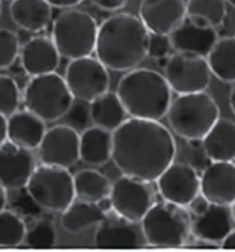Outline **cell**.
I'll use <instances>...</instances> for the list:
<instances>
[{
    "label": "cell",
    "instance_id": "6da1fadb",
    "mask_svg": "<svg viewBox=\"0 0 235 252\" xmlns=\"http://www.w3.org/2000/svg\"><path fill=\"white\" fill-rule=\"evenodd\" d=\"M175 157V138L158 120L129 117L113 131L112 161L122 175L153 184Z\"/></svg>",
    "mask_w": 235,
    "mask_h": 252
},
{
    "label": "cell",
    "instance_id": "7a4b0ae2",
    "mask_svg": "<svg viewBox=\"0 0 235 252\" xmlns=\"http://www.w3.org/2000/svg\"><path fill=\"white\" fill-rule=\"evenodd\" d=\"M150 32L134 14L118 13L98 27L95 54L110 70L128 72L147 57Z\"/></svg>",
    "mask_w": 235,
    "mask_h": 252
},
{
    "label": "cell",
    "instance_id": "3957f363",
    "mask_svg": "<svg viewBox=\"0 0 235 252\" xmlns=\"http://www.w3.org/2000/svg\"><path fill=\"white\" fill-rule=\"evenodd\" d=\"M128 116L161 120L172 102V90L162 73L147 68H135L122 76L117 86Z\"/></svg>",
    "mask_w": 235,
    "mask_h": 252
},
{
    "label": "cell",
    "instance_id": "277c9868",
    "mask_svg": "<svg viewBox=\"0 0 235 252\" xmlns=\"http://www.w3.org/2000/svg\"><path fill=\"white\" fill-rule=\"evenodd\" d=\"M141 227L146 246L161 248L183 247L191 236V214L187 207L157 201L142 218Z\"/></svg>",
    "mask_w": 235,
    "mask_h": 252
},
{
    "label": "cell",
    "instance_id": "5b68a950",
    "mask_svg": "<svg viewBox=\"0 0 235 252\" xmlns=\"http://www.w3.org/2000/svg\"><path fill=\"white\" fill-rule=\"evenodd\" d=\"M165 117L176 135L186 141L202 139L220 117V109L206 91L177 94Z\"/></svg>",
    "mask_w": 235,
    "mask_h": 252
},
{
    "label": "cell",
    "instance_id": "8992f818",
    "mask_svg": "<svg viewBox=\"0 0 235 252\" xmlns=\"http://www.w3.org/2000/svg\"><path fill=\"white\" fill-rule=\"evenodd\" d=\"M98 24L83 10L65 8L53 22V41L60 57L76 60L95 51Z\"/></svg>",
    "mask_w": 235,
    "mask_h": 252
},
{
    "label": "cell",
    "instance_id": "52a82bcc",
    "mask_svg": "<svg viewBox=\"0 0 235 252\" xmlns=\"http://www.w3.org/2000/svg\"><path fill=\"white\" fill-rule=\"evenodd\" d=\"M24 102L28 110L46 123L57 122L66 116L74 102V96L65 79L55 72L32 76L24 93Z\"/></svg>",
    "mask_w": 235,
    "mask_h": 252
},
{
    "label": "cell",
    "instance_id": "ba28073f",
    "mask_svg": "<svg viewBox=\"0 0 235 252\" xmlns=\"http://www.w3.org/2000/svg\"><path fill=\"white\" fill-rule=\"evenodd\" d=\"M25 188L37 207L48 211L62 212L76 197L73 175L62 167L37 165Z\"/></svg>",
    "mask_w": 235,
    "mask_h": 252
},
{
    "label": "cell",
    "instance_id": "9c48e42d",
    "mask_svg": "<svg viewBox=\"0 0 235 252\" xmlns=\"http://www.w3.org/2000/svg\"><path fill=\"white\" fill-rule=\"evenodd\" d=\"M164 77L176 94H190L206 91L210 84L212 72L205 57L190 53L169 55L164 68Z\"/></svg>",
    "mask_w": 235,
    "mask_h": 252
},
{
    "label": "cell",
    "instance_id": "30bf717a",
    "mask_svg": "<svg viewBox=\"0 0 235 252\" xmlns=\"http://www.w3.org/2000/svg\"><path fill=\"white\" fill-rule=\"evenodd\" d=\"M63 79L72 95L84 102H91L102 95L110 86L109 69L91 55L70 60Z\"/></svg>",
    "mask_w": 235,
    "mask_h": 252
},
{
    "label": "cell",
    "instance_id": "8fae6325",
    "mask_svg": "<svg viewBox=\"0 0 235 252\" xmlns=\"http://www.w3.org/2000/svg\"><path fill=\"white\" fill-rule=\"evenodd\" d=\"M109 197L117 215L132 222H141L154 204L155 193L151 182L122 175L112 182Z\"/></svg>",
    "mask_w": 235,
    "mask_h": 252
},
{
    "label": "cell",
    "instance_id": "7c38bea8",
    "mask_svg": "<svg viewBox=\"0 0 235 252\" xmlns=\"http://www.w3.org/2000/svg\"><path fill=\"white\" fill-rule=\"evenodd\" d=\"M191 205V234L204 243L220 246L226 236L235 227L231 207L209 203L204 197L201 200L197 197Z\"/></svg>",
    "mask_w": 235,
    "mask_h": 252
},
{
    "label": "cell",
    "instance_id": "4fadbf2b",
    "mask_svg": "<svg viewBox=\"0 0 235 252\" xmlns=\"http://www.w3.org/2000/svg\"><path fill=\"white\" fill-rule=\"evenodd\" d=\"M36 152L41 164L70 168L80 160V134L72 126H54L47 128Z\"/></svg>",
    "mask_w": 235,
    "mask_h": 252
},
{
    "label": "cell",
    "instance_id": "5bb4252c",
    "mask_svg": "<svg viewBox=\"0 0 235 252\" xmlns=\"http://www.w3.org/2000/svg\"><path fill=\"white\" fill-rule=\"evenodd\" d=\"M155 182L162 200L169 203L190 207L200 197L201 175L187 163H171Z\"/></svg>",
    "mask_w": 235,
    "mask_h": 252
},
{
    "label": "cell",
    "instance_id": "9a60e30c",
    "mask_svg": "<svg viewBox=\"0 0 235 252\" xmlns=\"http://www.w3.org/2000/svg\"><path fill=\"white\" fill-rule=\"evenodd\" d=\"M36 167L37 157L33 150L8 139L0 145V186L6 191L25 188Z\"/></svg>",
    "mask_w": 235,
    "mask_h": 252
},
{
    "label": "cell",
    "instance_id": "2e32d148",
    "mask_svg": "<svg viewBox=\"0 0 235 252\" xmlns=\"http://www.w3.org/2000/svg\"><path fill=\"white\" fill-rule=\"evenodd\" d=\"M94 243L95 247L103 250H132L146 246L141 222L128 220L115 211L108 212L98 223Z\"/></svg>",
    "mask_w": 235,
    "mask_h": 252
},
{
    "label": "cell",
    "instance_id": "e0dca14e",
    "mask_svg": "<svg viewBox=\"0 0 235 252\" xmlns=\"http://www.w3.org/2000/svg\"><path fill=\"white\" fill-rule=\"evenodd\" d=\"M186 17V0H141L139 4V18L150 33L168 36Z\"/></svg>",
    "mask_w": 235,
    "mask_h": 252
},
{
    "label": "cell",
    "instance_id": "ac0fdd59",
    "mask_svg": "<svg viewBox=\"0 0 235 252\" xmlns=\"http://www.w3.org/2000/svg\"><path fill=\"white\" fill-rule=\"evenodd\" d=\"M168 36L172 50L176 53H190L205 58L219 40L216 28L198 24L188 17L181 21Z\"/></svg>",
    "mask_w": 235,
    "mask_h": 252
},
{
    "label": "cell",
    "instance_id": "d6986e66",
    "mask_svg": "<svg viewBox=\"0 0 235 252\" xmlns=\"http://www.w3.org/2000/svg\"><path fill=\"white\" fill-rule=\"evenodd\" d=\"M200 196L209 203L230 205L235 201V163L212 161L201 174Z\"/></svg>",
    "mask_w": 235,
    "mask_h": 252
},
{
    "label": "cell",
    "instance_id": "ffe728a7",
    "mask_svg": "<svg viewBox=\"0 0 235 252\" xmlns=\"http://www.w3.org/2000/svg\"><path fill=\"white\" fill-rule=\"evenodd\" d=\"M22 69L29 76L55 72L59 66L60 55L54 41L46 36H36L25 41L20 50Z\"/></svg>",
    "mask_w": 235,
    "mask_h": 252
},
{
    "label": "cell",
    "instance_id": "44dd1931",
    "mask_svg": "<svg viewBox=\"0 0 235 252\" xmlns=\"http://www.w3.org/2000/svg\"><path fill=\"white\" fill-rule=\"evenodd\" d=\"M46 131V122L30 110H17L7 117V139L27 149H37Z\"/></svg>",
    "mask_w": 235,
    "mask_h": 252
},
{
    "label": "cell",
    "instance_id": "7402d4cb",
    "mask_svg": "<svg viewBox=\"0 0 235 252\" xmlns=\"http://www.w3.org/2000/svg\"><path fill=\"white\" fill-rule=\"evenodd\" d=\"M202 150L210 161H235V123L219 117L202 138Z\"/></svg>",
    "mask_w": 235,
    "mask_h": 252
},
{
    "label": "cell",
    "instance_id": "603a6c76",
    "mask_svg": "<svg viewBox=\"0 0 235 252\" xmlns=\"http://www.w3.org/2000/svg\"><path fill=\"white\" fill-rule=\"evenodd\" d=\"M10 15L17 27L36 33L48 27L53 6L47 0H11Z\"/></svg>",
    "mask_w": 235,
    "mask_h": 252
},
{
    "label": "cell",
    "instance_id": "cb8c5ba5",
    "mask_svg": "<svg viewBox=\"0 0 235 252\" xmlns=\"http://www.w3.org/2000/svg\"><path fill=\"white\" fill-rule=\"evenodd\" d=\"M113 132L98 126L88 127L80 135V160L89 165H103L112 160Z\"/></svg>",
    "mask_w": 235,
    "mask_h": 252
},
{
    "label": "cell",
    "instance_id": "d4e9b609",
    "mask_svg": "<svg viewBox=\"0 0 235 252\" xmlns=\"http://www.w3.org/2000/svg\"><path fill=\"white\" fill-rule=\"evenodd\" d=\"M89 120L94 126L115 131L128 119V113L117 93L106 91L102 95L96 96L88 106Z\"/></svg>",
    "mask_w": 235,
    "mask_h": 252
},
{
    "label": "cell",
    "instance_id": "484cf974",
    "mask_svg": "<svg viewBox=\"0 0 235 252\" xmlns=\"http://www.w3.org/2000/svg\"><path fill=\"white\" fill-rule=\"evenodd\" d=\"M105 217L106 214L99 210L96 203L74 197L66 210L62 211L60 225L66 232L77 234L87 230L91 226L101 223Z\"/></svg>",
    "mask_w": 235,
    "mask_h": 252
},
{
    "label": "cell",
    "instance_id": "4316f807",
    "mask_svg": "<svg viewBox=\"0 0 235 252\" xmlns=\"http://www.w3.org/2000/svg\"><path fill=\"white\" fill-rule=\"evenodd\" d=\"M209 69L223 83H235V36L219 37L209 51Z\"/></svg>",
    "mask_w": 235,
    "mask_h": 252
},
{
    "label": "cell",
    "instance_id": "83f0119b",
    "mask_svg": "<svg viewBox=\"0 0 235 252\" xmlns=\"http://www.w3.org/2000/svg\"><path fill=\"white\" fill-rule=\"evenodd\" d=\"M76 197L96 203L110 194L112 182L106 175L96 170H80L73 177Z\"/></svg>",
    "mask_w": 235,
    "mask_h": 252
},
{
    "label": "cell",
    "instance_id": "f1b7e54d",
    "mask_svg": "<svg viewBox=\"0 0 235 252\" xmlns=\"http://www.w3.org/2000/svg\"><path fill=\"white\" fill-rule=\"evenodd\" d=\"M187 17L205 21L210 27H223L227 18L226 0H187Z\"/></svg>",
    "mask_w": 235,
    "mask_h": 252
},
{
    "label": "cell",
    "instance_id": "f546056e",
    "mask_svg": "<svg viewBox=\"0 0 235 252\" xmlns=\"http://www.w3.org/2000/svg\"><path fill=\"white\" fill-rule=\"evenodd\" d=\"M27 223L20 214L1 210L0 211V247H18L24 243Z\"/></svg>",
    "mask_w": 235,
    "mask_h": 252
},
{
    "label": "cell",
    "instance_id": "4dcf8cb0",
    "mask_svg": "<svg viewBox=\"0 0 235 252\" xmlns=\"http://www.w3.org/2000/svg\"><path fill=\"white\" fill-rule=\"evenodd\" d=\"M24 243L28 247L37 248V250L53 248L57 246V230L54 225L46 219L37 220L29 229H27Z\"/></svg>",
    "mask_w": 235,
    "mask_h": 252
},
{
    "label": "cell",
    "instance_id": "1f68e13d",
    "mask_svg": "<svg viewBox=\"0 0 235 252\" xmlns=\"http://www.w3.org/2000/svg\"><path fill=\"white\" fill-rule=\"evenodd\" d=\"M20 90L13 77L0 75V115L11 116L20 106Z\"/></svg>",
    "mask_w": 235,
    "mask_h": 252
},
{
    "label": "cell",
    "instance_id": "d6a6232c",
    "mask_svg": "<svg viewBox=\"0 0 235 252\" xmlns=\"http://www.w3.org/2000/svg\"><path fill=\"white\" fill-rule=\"evenodd\" d=\"M21 44L18 34L0 28V69L10 68L20 55Z\"/></svg>",
    "mask_w": 235,
    "mask_h": 252
},
{
    "label": "cell",
    "instance_id": "836d02e7",
    "mask_svg": "<svg viewBox=\"0 0 235 252\" xmlns=\"http://www.w3.org/2000/svg\"><path fill=\"white\" fill-rule=\"evenodd\" d=\"M171 50H172V46H171L169 36H167V34L150 33L147 57L153 58V60H158L161 57H168Z\"/></svg>",
    "mask_w": 235,
    "mask_h": 252
},
{
    "label": "cell",
    "instance_id": "e575fe53",
    "mask_svg": "<svg viewBox=\"0 0 235 252\" xmlns=\"http://www.w3.org/2000/svg\"><path fill=\"white\" fill-rule=\"evenodd\" d=\"M67 115L70 116L72 119V122L74 124H77V126H84V124L87 123V120L89 119V113H88V110H86L83 108V105H76L74 106V102L72 105V108L69 109L67 112Z\"/></svg>",
    "mask_w": 235,
    "mask_h": 252
},
{
    "label": "cell",
    "instance_id": "d590c367",
    "mask_svg": "<svg viewBox=\"0 0 235 252\" xmlns=\"http://www.w3.org/2000/svg\"><path fill=\"white\" fill-rule=\"evenodd\" d=\"M89 1L95 7L105 11H118L128 3V0H89Z\"/></svg>",
    "mask_w": 235,
    "mask_h": 252
},
{
    "label": "cell",
    "instance_id": "8d00e7d4",
    "mask_svg": "<svg viewBox=\"0 0 235 252\" xmlns=\"http://www.w3.org/2000/svg\"><path fill=\"white\" fill-rule=\"evenodd\" d=\"M47 1L57 8H70V7L80 4L83 0H47Z\"/></svg>",
    "mask_w": 235,
    "mask_h": 252
},
{
    "label": "cell",
    "instance_id": "74e56055",
    "mask_svg": "<svg viewBox=\"0 0 235 252\" xmlns=\"http://www.w3.org/2000/svg\"><path fill=\"white\" fill-rule=\"evenodd\" d=\"M220 246L227 250H235V227L226 236V239L223 240Z\"/></svg>",
    "mask_w": 235,
    "mask_h": 252
},
{
    "label": "cell",
    "instance_id": "f35d334b",
    "mask_svg": "<svg viewBox=\"0 0 235 252\" xmlns=\"http://www.w3.org/2000/svg\"><path fill=\"white\" fill-rule=\"evenodd\" d=\"M96 205H98V207H99V210L105 212V214L113 211V207H112V200H110V197H109V196L101 198L99 201H96Z\"/></svg>",
    "mask_w": 235,
    "mask_h": 252
},
{
    "label": "cell",
    "instance_id": "ab89813d",
    "mask_svg": "<svg viewBox=\"0 0 235 252\" xmlns=\"http://www.w3.org/2000/svg\"><path fill=\"white\" fill-rule=\"evenodd\" d=\"M7 139V117L0 115V145Z\"/></svg>",
    "mask_w": 235,
    "mask_h": 252
},
{
    "label": "cell",
    "instance_id": "60d3db41",
    "mask_svg": "<svg viewBox=\"0 0 235 252\" xmlns=\"http://www.w3.org/2000/svg\"><path fill=\"white\" fill-rule=\"evenodd\" d=\"M6 203H7V193L6 190L0 186V211H1V210H4Z\"/></svg>",
    "mask_w": 235,
    "mask_h": 252
},
{
    "label": "cell",
    "instance_id": "b9f144b4",
    "mask_svg": "<svg viewBox=\"0 0 235 252\" xmlns=\"http://www.w3.org/2000/svg\"><path fill=\"white\" fill-rule=\"evenodd\" d=\"M229 102H230V108H231L233 113L235 115V86L233 87V90H231V93H230Z\"/></svg>",
    "mask_w": 235,
    "mask_h": 252
},
{
    "label": "cell",
    "instance_id": "7bdbcfd3",
    "mask_svg": "<svg viewBox=\"0 0 235 252\" xmlns=\"http://www.w3.org/2000/svg\"><path fill=\"white\" fill-rule=\"evenodd\" d=\"M168 60H169V55L168 57H161V58H158V60H155L157 61V65L160 66V68H165L167 66V63H168Z\"/></svg>",
    "mask_w": 235,
    "mask_h": 252
},
{
    "label": "cell",
    "instance_id": "ee69618b",
    "mask_svg": "<svg viewBox=\"0 0 235 252\" xmlns=\"http://www.w3.org/2000/svg\"><path fill=\"white\" fill-rule=\"evenodd\" d=\"M231 214H233V218H234V223H235V201L231 204Z\"/></svg>",
    "mask_w": 235,
    "mask_h": 252
},
{
    "label": "cell",
    "instance_id": "f6af8a7d",
    "mask_svg": "<svg viewBox=\"0 0 235 252\" xmlns=\"http://www.w3.org/2000/svg\"><path fill=\"white\" fill-rule=\"evenodd\" d=\"M226 3H229L230 6H233L235 8V0H226Z\"/></svg>",
    "mask_w": 235,
    "mask_h": 252
},
{
    "label": "cell",
    "instance_id": "bcb514c9",
    "mask_svg": "<svg viewBox=\"0 0 235 252\" xmlns=\"http://www.w3.org/2000/svg\"><path fill=\"white\" fill-rule=\"evenodd\" d=\"M0 15H1V1H0Z\"/></svg>",
    "mask_w": 235,
    "mask_h": 252
}]
</instances>
